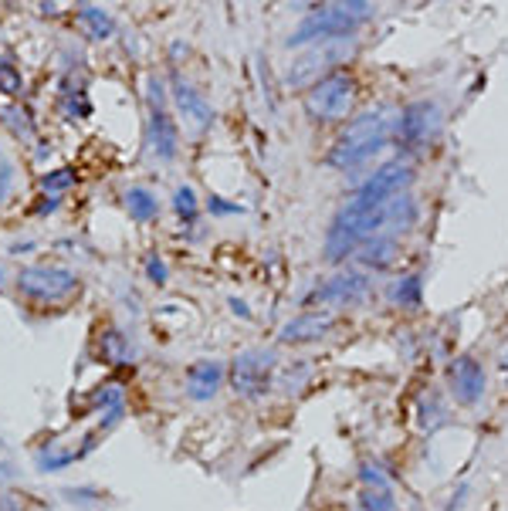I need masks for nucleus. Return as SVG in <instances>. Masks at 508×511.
I'll return each instance as SVG.
<instances>
[{"label": "nucleus", "mask_w": 508, "mask_h": 511, "mask_svg": "<svg viewBox=\"0 0 508 511\" xmlns=\"http://www.w3.org/2000/svg\"><path fill=\"white\" fill-rule=\"evenodd\" d=\"M373 17V4L367 0H346V4H322L316 11H308L298 21L295 35L288 37V48H302V45H319L332 37H353V31L363 21Z\"/></svg>", "instance_id": "obj_1"}, {"label": "nucleus", "mask_w": 508, "mask_h": 511, "mask_svg": "<svg viewBox=\"0 0 508 511\" xmlns=\"http://www.w3.org/2000/svg\"><path fill=\"white\" fill-rule=\"evenodd\" d=\"M387 136H390V116L379 108V112H367L359 116L339 132V139L332 143L326 163L332 169H353L359 163H367L369 156L379 153L387 146Z\"/></svg>", "instance_id": "obj_2"}, {"label": "nucleus", "mask_w": 508, "mask_h": 511, "mask_svg": "<svg viewBox=\"0 0 508 511\" xmlns=\"http://www.w3.org/2000/svg\"><path fill=\"white\" fill-rule=\"evenodd\" d=\"M356 55V37H332V41H319L308 51H302L298 58H292L288 72H285V85L288 88H312L322 82L326 75L339 72V65Z\"/></svg>", "instance_id": "obj_3"}, {"label": "nucleus", "mask_w": 508, "mask_h": 511, "mask_svg": "<svg viewBox=\"0 0 508 511\" xmlns=\"http://www.w3.org/2000/svg\"><path fill=\"white\" fill-rule=\"evenodd\" d=\"M356 102V78L346 68L326 75L306 92V116L312 122H339L353 112Z\"/></svg>", "instance_id": "obj_4"}, {"label": "nucleus", "mask_w": 508, "mask_h": 511, "mask_svg": "<svg viewBox=\"0 0 508 511\" xmlns=\"http://www.w3.org/2000/svg\"><path fill=\"white\" fill-rule=\"evenodd\" d=\"M275 373H278V359L272 349H244L231 359L227 380L241 400H261L275 386Z\"/></svg>", "instance_id": "obj_5"}, {"label": "nucleus", "mask_w": 508, "mask_h": 511, "mask_svg": "<svg viewBox=\"0 0 508 511\" xmlns=\"http://www.w3.org/2000/svg\"><path fill=\"white\" fill-rule=\"evenodd\" d=\"M14 285L31 301H58L78 288V274L71 268H58V264H27L14 274Z\"/></svg>", "instance_id": "obj_6"}, {"label": "nucleus", "mask_w": 508, "mask_h": 511, "mask_svg": "<svg viewBox=\"0 0 508 511\" xmlns=\"http://www.w3.org/2000/svg\"><path fill=\"white\" fill-rule=\"evenodd\" d=\"M414 167L407 163V159H387L383 167L373 169V177L356 190L353 203L356 207H383V203H390L393 197H400V193H410V183H414Z\"/></svg>", "instance_id": "obj_7"}, {"label": "nucleus", "mask_w": 508, "mask_h": 511, "mask_svg": "<svg viewBox=\"0 0 508 511\" xmlns=\"http://www.w3.org/2000/svg\"><path fill=\"white\" fill-rule=\"evenodd\" d=\"M441 122H444V116H441L438 102L420 98V102H410V106L400 108V116H397V136H400V143L407 149H424L441 132Z\"/></svg>", "instance_id": "obj_8"}, {"label": "nucleus", "mask_w": 508, "mask_h": 511, "mask_svg": "<svg viewBox=\"0 0 508 511\" xmlns=\"http://www.w3.org/2000/svg\"><path fill=\"white\" fill-rule=\"evenodd\" d=\"M448 390L458 406H478L488 393L485 366L474 356H458L448 366Z\"/></svg>", "instance_id": "obj_9"}, {"label": "nucleus", "mask_w": 508, "mask_h": 511, "mask_svg": "<svg viewBox=\"0 0 508 511\" xmlns=\"http://www.w3.org/2000/svg\"><path fill=\"white\" fill-rule=\"evenodd\" d=\"M369 291V278L363 271H343L329 278L326 285L312 288L306 298V305H356L363 301Z\"/></svg>", "instance_id": "obj_10"}, {"label": "nucleus", "mask_w": 508, "mask_h": 511, "mask_svg": "<svg viewBox=\"0 0 508 511\" xmlns=\"http://www.w3.org/2000/svg\"><path fill=\"white\" fill-rule=\"evenodd\" d=\"M224 376H227L224 363H217V359H197L187 369L183 390H187V396L193 404H211L213 396L221 393V386H224Z\"/></svg>", "instance_id": "obj_11"}, {"label": "nucleus", "mask_w": 508, "mask_h": 511, "mask_svg": "<svg viewBox=\"0 0 508 511\" xmlns=\"http://www.w3.org/2000/svg\"><path fill=\"white\" fill-rule=\"evenodd\" d=\"M332 329V315L329 312H306V315H295L292 322H285L278 339L285 345H308L326 339V332Z\"/></svg>", "instance_id": "obj_12"}, {"label": "nucleus", "mask_w": 508, "mask_h": 511, "mask_svg": "<svg viewBox=\"0 0 508 511\" xmlns=\"http://www.w3.org/2000/svg\"><path fill=\"white\" fill-rule=\"evenodd\" d=\"M150 146H153L156 159H177L180 153V129L173 116L166 108H150Z\"/></svg>", "instance_id": "obj_13"}, {"label": "nucleus", "mask_w": 508, "mask_h": 511, "mask_svg": "<svg viewBox=\"0 0 508 511\" xmlns=\"http://www.w3.org/2000/svg\"><path fill=\"white\" fill-rule=\"evenodd\" d=\"M173 102H177V108L183 112V119H190L197 129H207L213 122L211 102H207L187 78H173Z\"/></svg>", "instance_id": "obj_14"}, {"label": "nucleus", "mask_w": 508, "mask_h": 511, "mask_svg": "<svg viewBox=\"0 0 508 511\" xmlns=\"http://www.w3.org/2000/svg\"><path fill=\"white\" fill-rule=\"evenodd\" d=\"M122 203H126V214H130L136 224H153L156 217H160V200H156V193L146 190V187H130V190L122 193Z\"/></svg>", "instance_id": "obj_15"}, {"label": "nucleus", "mask_w": 508, "mask_h": 511, "mask_svg": "<svg viewBox=\"0 0 508 511\" xmlns=\"http://www.w3.org/2000/svg\"><path fill=\"white\" fill-rule=\"evenodd\" d=\"M356 258L367 264V268H373V271H383V268H390L393 258H397V240H393L390 234H387V238H373L356 250Z\"/></svg>", "instance_id": "obj_16"}, {"label": "nucleus", "mask_w": 508, "mask_h": 511, "mask_svg": "<svg viewBox=\"0 0 508 511\" xmlns=\"http://www.w3.org/2000/svg\"><path fill=\"white\" fill-rule=\"evenodd\" d=\"M417 217H420V207L410 193H400L387 203V230H410L417 224Z\"/></svg>", "instance_id": "obj_17"}, {"label": "nucleus", "mask_w": 508, "mask_h": 511, "mask_svg": "<svg viewBox=\"0 0 508 511\" xmlns=\"http://www.w3.org/2000/svg\"><path fill=\"white\" fill-rule=\"evenodd\" d=\"M78 21H82V27L88 31V37H95V41H106V37L116 35L112 14L102 11V7H95V4H82V7H78Z\"/></svg>", "instance_id": "obj_18"}, {"label": "nucleus", "mask_w": 508, "mask_h": 511, "mask_svg": "<svg viewBox=\"0 0 508 511\" xmlns=\"http://www.w3.org/2000/svg\"><path fill=\"white\" fill-rule=\"evenodd\" d=\"M102 359L119 366V363H130V339L119 332V329H109L102 332Z\"/></svg>", "instance_id": "obj_19"}, {"label": "nucleus", "mask_w": 508, "mask_h": 511, "mask_svg": "<svg viewBox=\"0 0 508 511\" xmlns=\"http://www.w3.org/2000/svg\"><path fill=\"white\" fill-rule=\"evenodd\" d=\"M173 210H177V217L183 220V224H193L197 217H201V200H197V193H193V187H177L173 190Z\"/></svg>", "instance_id": "obj_20"}, {"label": "nucleus", "mask_w": 508, "mask_h": 511, "mask_svg": "<svg viewBox=\"0 0 508 511\" xmlns=\"http://www.w3.org/2000/svg\"><path fill=\"white\" fill-rule=\"evenodd\" d=\"M390 298L397 301V305H407V309H417L420 305V274H407V278H400L397 285L390 288Z\"/></svg>", "instance_id": "obj_21"}, {"label": "nucleus", "mask_w": 508, "mask_h": 511, "mask_svg": "<svg viewBox=\"0 0 508 511\" xmlns=\"http://www.w3.org/2000/svg\"><path fill=\"white\" fill-rule=\"evenodd\" d=\"M75 183H78V173H75L71 167H58L41 177V190L51 193V197H61V193H68Z\"/></svg>", "instance_id": "obj_22"}, {"label": "nucleus", "mask_w": 508, "mask_h": 511, "mask_svg": "<svg viewBox=\"0 0 508 511\" xmlns=\"http://www.w3.org/2000/svg\"><path fill=\"white\" fill-rule=\"evenodd\" d=\"M356 511H397V498L390 491H373V487H363L356 495Z\"/></svg>", "instance_id": "obj_23"}, {"label": "nucleus", "mask_w": 508, "mask_h": 511, "mask_svg": "<svg viewBox=\"0 0 508 511\" xmlns=\"http://www.w3.org/2000/svg\"><path fill=\"white\" fill-rule=\"evenodd\" d=\"M4 122L14 129V136H24V139H35V122L27 116V108L21 106H7L4 108Z\"/></svg>", "instance_id": "obj_24"}, {"label": "nucleus", "mask_w": 508, "mask_h": 511, "mask_svg": "<svg viewBox=\"0 0 508 511\" xmlns=\"http://www.w3.org/2000/svg\"><path fill=\"white\" fill-rule=\"evenodd\" d=\"M359 481H363V487H373V491H390V487H393L390 475H387V471H383L377 461L359 464Z\"/></svg>", "instance_id": "obj_25"}, {"label": "nucleus", "mask_w": 508, "mask_h": 511, "mask_svg": "<svg viewBox=\"0 0 508 511\" xmlns=\"http://www.w3.org/2000/svg\"><path fill=\"white\" fill-rule=\"evenodd\" d=\"M0 92H4V96H11V98L24 96V78L11 61H0Z\"/></svg>", "instance_id": "obj_26"}, {"label": "nucleus", "mask_w": 508, "mask_h": 511, "mask_svg": "<svg viewBox=\"0 0 508 511\" xmlns=\"http://www.w3.org/2000/svg\"><path fill=\"white\" fill-rule=\"evenodd\" d=\"M61 112H65V119H85V116H92V106L85 96H65Z\"/></svg>", "instance_id": "obj_27"}, {"label": "nucleus", "mask_w": 508, "mask_h": 511, "mask_svg": "<svg viewBox=\"0 0 508 511\" xmlns=\"http://www.w3.org/2000/svg\"><path fill=\"white\" fill-rule=\"evenodd\" d=\"M166 261L163 258H160V254H150V258H146V278H150V281H153V285H166Z\"/></svg>", "instance_id": "obj_28"}, {"label": "nucleus", "mask_w": 508, "mask_h": 511, "mask_svg": "<svg viewBox=\"0 0 508 511\" xmlns=\"http://www.w3.org/2000/svg\"><path fill=\"white\" fill-rule=\"evenodd\" d=\"M207 207H211V214L213 217H224V214H244V207H241V203H227V200H221V197H211V203H207Z\"/></svg>", "instance_id": "obj_29"}, {"label": "nucleus", "mask_w": 508, "mask_h": 511, "mask_svg": "<svg viewBox=\"0 0 508 511\" xmlns=\"http://www.w3.org/2000/svg\"><path fill=\"white\" fill-rule=\"evenodd\" d=\"M11 190H14V169L4 167V169H0V203L11 197Z\"/></svg>", "instance_id": "obj_30"}, {"label": "nucleus", "mask_w": 508, "mask_h": 511, "mask_svg": "<svg viewBox=\"0 0 508 511\" xmlns=\"http://www.w3.org/2000/svg\"><path fill=\"white\" fill-rule=\"evenodd\" d=\"M464 501H468V485H461L458 491H454V498L448 501V508H444V511H461Z\"/></svg>", "instance_id": "obj_31"}, {"label": "nucleus", "mask_w": 508, "mask_h": 511, "mask_svg": "<svg viewBox=\"0 0 508 511\" xmlns=\"http://www.w3.org/2000/svg\"><path fill=\"white\" fill-rule=\"evenodd\" d=\"M0 511H24L21 498H17V495H4V498H0Z\"/></svg>", "instance_id": "obj_32"}, {"label": "nucleus", "mask_w": 508, "mask_h": 511, "mask_svg": "<svg viewBox=\"0 0 508 511\" xmlns=\"http://www.w3.org/2000/svg\"><path fill=\"white\" fill-rule=\"evenodd\" d=\"M58 203H61V197H51V200H41L37 203V214L45 217V214H55L58 210Z\"/></svg>", "instance_id": "obj_33"}, {"label": "nucleus", "mask_w": 508, "mask_h": 511, "mask_svg": "<svg viewBox=\"0 0 508 511\" xmlns=\"http://www.w3.org/2000/svg\"><path fill=\"white\" fill-rule=\"evenodd\" d=\"M231 309H234V312H241V315H244V319H248V315H251V312L244 309V301H237V298H231Z\"/></svg>", "instance_id": "obj_34"}, {"label": "nucleus", "mask_w": 508, "mask_h": 511, "mask_svg": "<svg viewBox=\"0 0 508 511\" xmlns=\"http://www.w3.org/2000/svg\"><path fill=\"white\" fill-rule=\"evenodd\" d=\"M4 281H7V271H4V264H0V291H4Z\"/></svg>", "instance_id": "obj_35"}, {"label": "nucleus", "mask_w": 508, "mask_h": 511, "mask_svg": "<svg viewBox=\"0 0 508 511\" xmlns=\"http://www.w3.org/2000/svg\"><path fill=\"white\" fill-rule=\"evenodd\" d=\"M502 366L508 369V349H505V353H502Z\"/></svg>", "instance_id": "obj_36"}]
</instances>
